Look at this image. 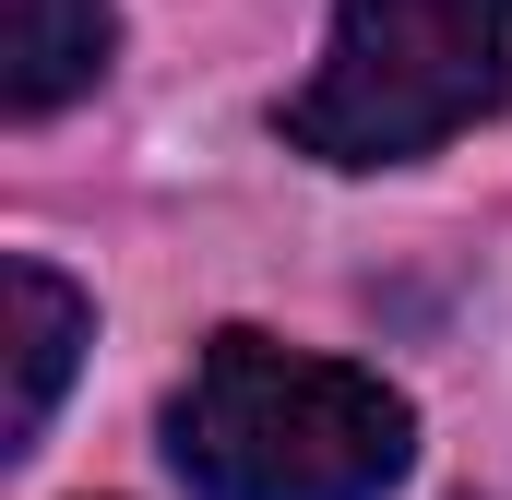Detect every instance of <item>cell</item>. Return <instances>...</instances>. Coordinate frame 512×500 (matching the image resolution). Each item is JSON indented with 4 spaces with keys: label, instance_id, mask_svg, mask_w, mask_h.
I'll return each mask as SVG.
<instances>
[{
    "label": "cell",
    "instance_id": "3",
    "mask_svg": "<svg viewBox=\"0 0 512 500\" xmlns=\"http://www.w3.org/2000/svg\"><path fill=\"white\" fill-rule=\"evenodd\" d=\"M108 48H120L108 0H0V108H12V120L72 108V96L108 72Z\"/></svg>",
    "mask_w": 512,
    "mask_h": 500
},
{
    "label": "cell",
    "instance_id": "1",
    "mask_svg": "<svg viewBox=\"0 0 512 500\" xmlns=\"http://www.w3.org/2000/svg\"><path fill=\"white\" fill-rule=\"evenodd\" d=\"M405 453L417 417L382 370L274 334H215L167 393V465L203 500H382Z\"/></svg>",
    "mask_w": 512,
    "mask_h": 500
},
{
    "label": "cell",
    "instance_id": "4",
    "mask_svg": "<svg viewBox=\"0 0 512 500\" xmlns=\"http://www.w3.org/2000/svg\"><path fill=\"white\" fill-rule=\"evenodd\" d=\"M0 286H12V417H0V453H36V429H48L60 381H72V358H84L96 310H84L48 262H12Z\"/></svg>",
    "mask_w": 512,
    "mask_h": 500
},
{
    "label": "cell",
    "instance_id": "2",
    "mask_svg": "<svg viewBox=\"0 0 512 500\" xmlns=\"http://www.w3.org/2000/svg\"><path fill=\"white\" fill-rule=\"evenodd\" d=\"M512 108V0H334V36L274 131L322 167H405Z\"/></svg>",
    "mask_w": 512,
    "mask_h": 500
}]
</instances>
